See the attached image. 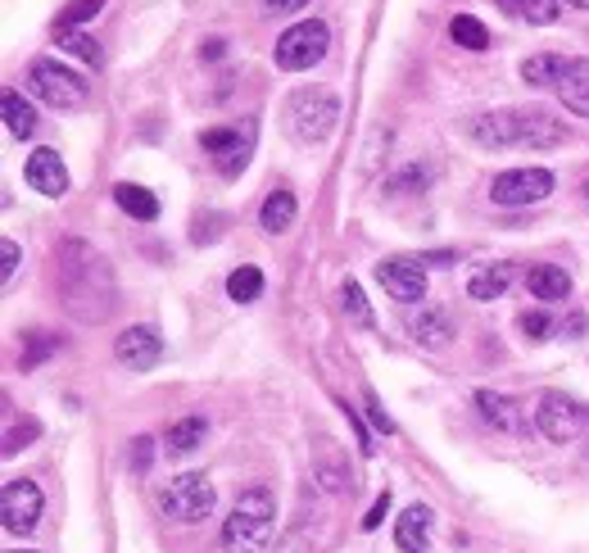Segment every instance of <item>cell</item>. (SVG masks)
Returning <instances> with one entry per match:
<instances>
[{"mask_svg":"<svg viewBox=\"0 0 589 553\" xmlns=\"http://www.w3.org/2000/svg\"><path fill=\"white\" fill-rule=\"evenodd\" d=\"M0 259H5V268H0V272H5V282H14V272H19V245L10 236L0 240Z\"/></svg>","mask_w":589,"mask_h":553,"instance_id":"cell-39","label":"cell"},{"mask_svg":"<svg viewBox=\"0 0 589 553\" xmlns=\"http://www.w3.org/2000/svg\"><path fill=\"white\" fill-rule=\"evenodd\" d=\"M37 436H42V426H37V422H27L23 432H19V426H10V436H5V454H19V449H27L23 440H37Z\"/></svg>","mask_w":589,"mask_h":553,"instance_id":"cell-36","label":"cell"},{"mask_svg":"<svg viewBox=\"0 0 589 553\" xmlns=\"http://www.w3.org/2000/svg\"><path fill=\"white\" fill-rule=\"evenodd\" d=\"M0 521H5L10 536H27L42 521V490L37 481H5V490H0Z\"/></svg>","mask_w":589,"mask_h":553,"instance_id":"cell-10","label":"cell"},{"mask_svg":"<svg viewBox=\"0 0 589 553\" xmlns=\"http://www.w3.org/2000/svg\"><path fill=\"white\" fill-rule=\"evenodd\" d=\"M431 527H436V513H431L426 504H413V508L399 513V521H394V544L404 553H426Z\"/></svg>","mask_w":589,"mask_h":553,"instance_id":"cell-16","label":"cell"},{"mask_svg":"<svg viewBox=\"0 0 589 553\" xmlns=\"http://www.w3.org/2000/svg\"><path fill=\"white\" fill-rule=\"evenodd\" d=\"M59 286L69 295V309L82 322H101L114 309V276L101 255H91L86 245H64L59 255Z\"/></svg>","mask_w":589,"mask_h":553,"instance_id":"cell-2","label":"cell"},{"mask_svg":"<svg viewBox=\"0 0 589 553\" xmlns=\"http://www.w3.org/2000/svg\"><path fill=\"white\" fill-rule=\"evenodd\" d=\"M449 37H453L462 50H485V46H490L485 23H481V19H472V14H458V19L449 23Z\"/></svg>","mask_w":589,"mask_h":553,"instance_id":"cell-28","label":"cell"},{"mask_svg":"<svg viewBox=\"0 0 589 553\" xmlns=\"http://www.w3.org/2000/svg\"><path fill=\"white\" fill-rule=\"evenodd\" d=\"M567 5H580V10H589V0H567Z\"/></svg>","mask_w":589,"mask_h":553,"instance_id":"cell-42","label":"cell"},{"mask_svg":"<svg viewBox=\"0 0 589 553\" xmlns=\"http://www.w3.org/2000/svg\"><path fill=\"white\" fill-rule=\"evenodd\" d=\"M386 513H390V490H381V495H377V504H372V513L363 517V531H377L381 521H386Z\"/></svg>","mask_w":589,"mask_h":553,"instance_id":"cell-37","label":"cell"},{"mask_svg":"<svg viewBox=\"0 0 589 553\" xmlns=\"http://www.w3.org/2000/svg\"><path fill=\"white\" fill-rule=\"evenodd\" d=\"M114 200H118L122 213H132V219H141V223H154V219H160V200H154V191L137 187V181H118V187H114Z\"/></svg>","mask_w":589,"mask_h":553,"instance_id":"cell-21","label":"cell"},{"mask_svg":"<svg viewBox=\"0 0 589 553\" xmlns=\"http://www.w3.org/2000/svg\"><path fill=\"white\" fill-rule=\"evenodd\" d=\"M286 118H291V132L304 145H322L340 122V101L331 96V91H295Z\"/></svg>","mask_w":589,"mask_h":553,"instance_id":"cell-7","label":"cell"},{"mask_svg":"<svg viewBox=\"0 0 589 553\" xmlns=\"http://www.w3.org/2000/svg\"><path fill=\"white\" fill-rule=\"evenodd\" d=\"M409 331H413V341L426 345V350H445L449 345V336H453V322L445 309H436V304H422V309L409 314Z\"/></svg>","mask_w":589,"mask_h":553,"instance_id":"cell-17","label":"cell"},{"mask_svg":"<svg viewBox=\"0 0 589 553\" xmlns=\"http://www.w3.org/2000/svg\"><path fill=\"white\" fill-rule=\"evenodd\" d=\"M567 64L572 59H563V55H531V59H521V82L526 86H557Z\"/></svg>","mask_w":589,"mask_h":553,"instance_id":"cell-22","label":"cell"},{"mask_svg":"<svg viewBox=\"0 0 589 553\" xmlns=\"http://www.w3.org/2000/svg\"><path fill=\"white\" fill-rule=\"evenodd\" d=\"M327 46H331V27L322 19H299V23L286 27L282 37H276L272 59H276V69H282V73H304V69L322 64Z\"/></svg>","mask_w":589,"mask_h":553,"instance_id":"cell-4","label":"cell"},{"mask_svg":"<svg viewBox=\"0 0 589 553\" xmlns=\"http://www.w3.org/2000/svg\"><path fill=\"white\" fill-rule=\"evenodd\" d=\"M377 282H381L399 304L426 299V268L413 263V259H381V263H377Z\"/></svg>","mask_w":589,"mask_h":553,"instance_id":"cell-14","label":"cell"},{"mask_svg":"<svg viewBox=\"0 0 589 553\" xmlns=\"http://www.w3.org/2000/svg\"><path fill=\"white\" fill-rule=\"evenodd\" d=\"M227 295H232L236 304H255V299L263 295V272H259L255 263H240V268L227 276Z\"/></svg>","mask_w":589,"mask_h":553,"instance_id":"cell-27","label":"cell"},{"mask_svg":"<svg viewBox=\"0 0 589 553\" xmlns=\"http://www.w3.org/2000/svg\"><path fill=\"white\" fill-rule=\"evenodd\" d=\"M557 101H563L576 118H589V59H572L563 82H557Z\"/></svg>","mask_w":589,"mask_h":553,"instance_id":"cell-20","label":"cell"},{"mask_svg":"<svg viewBox=\"0 0 589 553\" xmlns=\"http://www.w3.org/2000/svg\"><path fill=\"white\" fill-rule=\"evenodd\" d=\"M553 196V173L549 168H508L490 181V200L504 209H521V204H540Z\"/></svg>","mask_w":589,"mask_h":553,"instance_id":"cell-9","label":"cell"},{"mask_svg":"<svg viewBox=\"0 0 589 553\" xmlns=\"http://www.w3.org/2000/svg\"><path fill=\"white\" fill-rule=\"evenodd\" d=\"M114 358L122 363V367H132V373H150L154 363L164 358V336L154 331L150 322H141V327H128L114 341Z\"/></svg>","mask_w":589,"mask_h":553,"instance_id":"cell-12","label":"cell"},{"mask_svg":"<svg viewBox=\"0 0 589 553\" xmlns=\"http://www.w3.org/2000/svg\"><path fill=\"white\" fill-rule=\"evenodd\" d=\"M363 399H367V413H372V422H377V432H386V436H390V432H394V422H390V413L381 409V399L372 395V390H367Z\"/></svg>","mask_w":589,"mask_h":553,"instance_id":"cell-38","label":"cell"},{"mask_svg":"<svg viewBox=\"0 0 589 553\" xmlns=\"http://www.w3.org/2000/svg\"><path fill=\"white\" fill-rule=\"evenodd\" d=\"M499 10H508L513 19H526V23H557V14H563V5L557 0H499Z\"/></svg>","mask_w":589,"mask_h":553,"instance_id":"cell-26","label":"cell"},{"mask_svg":"<svg viewBox=\"0 0 589 553\" xmlns=\"http://www.w3.org/2000/svg\"><path fill=\"white\" fill-rule=\"evenodd\" d=\"M476 409H481V417L494 426V432H508V436L526 432V409L517 404V399H508V395L476 390Z\"/></svg>","mask_w":589,"mask_h":553,"instance_id":"cell-15","label":"cell"},{"mask_svg":"<svg viewBox=\"0 0 589 553\" xmlns=\"http://www.w3.org/2000/svg\"><path fill=\"white\" fill-rule=\"evenodd\" d=\"M27 91H33L37 101L55 105V109H78L91 96L86 78L64 69L59 59H33V64H27Z\"/></svg>","mask_w":589,"mask_h":553,"instance_id":"cell-6","label":"cell"},{"mask_svg":"<svg viewBox=\"0 0 589 553\" xmlns=\"http://www.w3.org/2000/svg\"><path fill=\"white\" fill-rule=\"evenodd\" d=\"M535 426L553 445H567V440H576L589 426V409L580 404V399H572L567 390H544L540 409H535Z\"/></svg>","mask_w":589,"mask_h":553,"instance_id":"cell-8","label":"cell"},{"mask_svg":"<svg viewBox=\"0 0 589 553\" xmlns=\"http://www.w3.org/2000/svg\"><path fill=\"white\" fill-rule=\"evenodd\" d=\"M585 200H589V181H585Z\"/></svg>","mask_w":589,"mask_h":553,"instance_id":"cell-43","label":"cell"},{"mask_svg":"<svg viewBox=\"0 0 589 553\" xmlns=\"http://www.w3.org/2000/svg\"><path fill=\"white\" fill-rule=\"evenodd\" d=\"M472 141L485 150H553L567 141V122L549 109H499L472 118Z\"/></svg>","mask_w":589,"mask_h":553,"instance_id":"cell-1","label":"cell"},{"mask_svg":"<svg viewBox=\"0 0 589 553\" xmlns=\"http://www.w3.org/2000/svg\"><path fill=\"white\" fill-rule=\"evenodd\" d=\"M105 10V0H69L64 10H59V23H55V33H73V27H82V23H91Z\"/></svg>","mask_w":589,"mask_h":553,"instance_id":"cell-29","label":"cell"},{"mask_svg":"<svg viewBox=\"0 0 589 553\" xmlns=\"http://www.w3.org/2000/svg\"><path fill=\"white\" fill-rule=\"evenodd\" d=\"M517 327H521L526 341H535V345H540V341H549V331H553L549 314H540V309H535V314H521V318H517Z\"/></svg>","mask_w":589,"mask_h":553,"instance_id":"cell-34","label":"cell"},{"mask_svg":"<svg viewBox=\"0 0 589 553\" xmlns=\"http://www.w3.org/2000/svg\"><path fill=\"white\" fill-rule=\"evenodd\" d=\"M59 46H64L73 59H82V64H101V46L91 42L86 33H78V27L73 33H59Z\"/></svg>","mask_w":589,"mask_h":553,"instance_id":"cell-31","label":"cell"},{"mask_svg":"<svg viewBox=\"0 0 589 553\" xmlns=\"http://www.w3.org/2000/svg\"><path fill=\"white\" fill-rule=\"evenodd\" d=\"M0 105H5V128H10L19 141H27V137L37 132V109L23 101V91H14V86H10V91H5V101H0Z\"/></svg>","mask_w":589,"mask_h":553,"instance_id":"cell-25","label":"cell"},{"mask_svg":"<svg viewBox=\"0 0 589 553\" xmlns=\"http://www.w3.org/2000/svg\"><path fill=\"white\" fill-rule=\"evenodd\" d=\"M200 55H204V59H223V55H227V42H223V37H209Z\"/></svg>","mask_w":589,"mask_h":553,"instance_id":"cell-41","label":"cell"},{"mask_svg":"<svg viewBox=\"0 0 589 553\" xmlns=\"http://www.w3.org/2000/svg\"><path fill=\"white\" fill-rule=\"evenodd\" d=\"M508 282H513V268L508 263H490V268H481V272H472V282H468V295L472 299H499L504 291H508Z\"/></svg>","mask_w":589,"mask_h":553,"instance_id":"cell-24","label":"cell"},{"mask_svg":"<svg viewBox=\"0 0 589 553\" xmlns=\"http://www.w3.org/2000/svg\"><path fill=\"white\" fill-rule=\"evenodd\" d=\"M318 454H322V468H318V472H322V485H327V490H345V481H350V476H345V468L335 463L331 440H318Z\"/></svg>","mask_w":589,"mask_h":553,"instance_id":"cell-33","label":"cell"},{"mask_svg":"<svg viewBox=\"0 0 589 553\" xmlns=\"http://www.w3.org/2000/svg\"><path fill=\"white\" fill-rule=\"evenodd\" d=\"M200 145L213 155L223 177H236L245 164H250V145H255V128H213V132H200Z\"/></svg>","mask_w":589,"mask_h":553,"instance_id":"cell-11","label":"cell"},{"mask_svg":"<svg viewBox=\"0 0 589 553\" xmlns=\"http://www.w3.org/2000/svg\"><path fill=\"white\" fill-rule=\"evenodd\" d=\"M150 463H154V440L137 436L132 440V472H150Z\"/></svg>","mask_w":589,"mask_h":553,"instance_id":"cell-35","label":"cell"},{"mask_svg":"<svg viewBox=\"0 0 589 553\" xmlns=\"http://www.w3.org/2000/svg\"><path fill=\"white\" fill-rule=\"evenodd\" d=\"M213 504H219V490L204 472H181L168 485H160V508L164 517L181 521V527H196V521L213 517Z\"/></svg>","mask_w":589,"mask_h":553,"instance_id":"cell-5","label":"cell"},{"mask_svg":"<svg viewBox=\"0 0 589 553\" xmlns=\"http://www.w3.org/2000/svg\"><path fill=\"white\" fill-rule=\"evenodd\" d=\"M263 5H268L272 14H295V10H304V5H314V0H263Z\"/></svg>","mask_w":589,"mask_h":553,"instance_id":"cell-40","label":"cell"},{"mask_svg":"<svg viewBox=\"0 0 589 553\" xmlns=\"http://www.w3.org/2000/svg\"><path fill=\"white\" fill-rule=\"evenodd\" d=\"M526 286H531V295L544 299V304L572 299V276H567V268H557V263H535L531 272H526Z\"/></svg>","mask_w":589,"mask_h":553,"instance_id":"cell-18","label":"cell"},{"mask_svg":"<svg viewBox=\"0 0 589 553\" xmlns=\"http://www.w3.org/2000/svg\"><path fill=\"white\" fill-rule=\"evenodd\" d=\"M276 527V499L268 485L240 490L232 504V517L223 521V553H263L268 536Z\"/></svg>","mask_w":589,"mask_h":553,"instance_id":"cell-3","label":"cell"},{"mask_svg":"<svg viewBox=\"0 0 589 553\" xmlns=\"http://www.w3.org/2000/svg\"><path fill=\"white\" fill-rule=\"evenodd\" d=\"M340 304H345V318H350L354 327H363V331L377 327V318H372V309H367V299H363V286H358V282H345V291H340Z\"/></svg>","mask_w":589,"mask_h":553,"instance_id":"cell-30","label":"cell"},{"mask_svg":"<svg viewBox=\"0 0 589 553\" xmlns=\"http://www.w3.org/2000/svg\"><path fill=\"white\" fill-rule=\"evenodd\" d=\"M23 177H27V187L42 191V196H50V200L69 196V168H64V160H59V150H50V145H42V150H33V155H27Z\"/></svg>","mask_w":589,"mask_h":553,"instance_id":"cell-13","label":"cell"},{"mask_svg":"<svg viewBox=\"0 0 589 553\" xmlns=\"http://www.w3.org/2000/svg\"><path fill=\"white\" fill-rule=\"evenodd\" d=\"M204 436H209V422H204L200 413L177 417V422L168 426V454H196V449L204 445Z\"/></svg>","mask_w":589,"mask_h":553,"instance_id":"cell-23","label":"cell"},{"mask_svg":"<svg viewBox=\"0 0 589 553\" xmlns=\"http://www.w3.org/2000/svg\"><path fill=\"white\" fill-rule=\"evenodd\" d=\"M23 553H37V549H23Z\"/></svg>","mask_w":589,"mask_h":553,"instance_id":"cell-44","label":"cell"},{"mask_svg":"<svg viewBox=\"0 0 589 553\" xmlns=\"http://www.w3.org/2000/svg\"><path fill=\"white\" fill-rule=\"evenodd\" d=\"M295 213H299L295 191H291V187H276V191L263 200V209H259V227H263L268 236H282V232L295 227Z\"/></svg>","mask_w":589,"mask_h":553,"instance_id":"cell-19","label":"cell"},{"mask_svg":"<svg viewBox=\"0 0 589 553\" xmlns=\"http://www.w3.org/2000/svg\"><path fill=\"white\" fill-rule=\"evenodd\" d=\"M59 350V336H50V331H27V350H23V367H37L46 354H55Z\"/></svg>","mask_w":589,"mask_h":553,"instance_id":"cell-32","label":"cell"}]
</instances>
